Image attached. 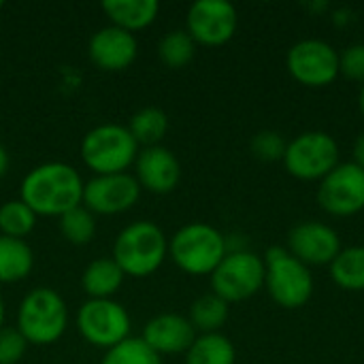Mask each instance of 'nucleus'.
<instances>
[{
  "label": "nucleus",
  "mask_w": 364,
  "mask_h": 364,
  "mask_svg": "<svg viewBox=\"0 0 364 364\" xmlns=\"http://www.w3.org/2000/svg\"><path fill=\"white\" fill-rule=\"evenodd\" d=\"M85 181L81 173L66 162H43L26 173L19 198L36 213V218H62L83 205Z\"/></svg>",
  "instance_id": "1"
},
{
  "label": "nucleus",
  "mask_w": 364,
  "mask_h": 364,
  "mask_svg": "<svg viewBox=\"0 0 364 364\" xmlns=\"http://www.w3.org/2000/svg\"><path fill=\"white\" fill-rule=\"evenodd\" d=\"M168 256V239L164 230L149 222L139 220L128 224L113 241L111 258L119 264L126 277L145 279L154 275Z\"/></svg>",
  "instance_id": "2"
},
{
  "label": "nucleus",
  "mask_w": 364,
  "mask_h": 364,
  "mask_svg": "<svg viewBox=\"0 0 364 364\" xmlns=\"http://www.w3.org/2000/svg\"><path fill=\"white\" fill-rule=\"evenodd\" d=\"M228 254V239L211 224L190 222L168 239V256L188 275H211Z\"/></svg>",
  "instance_id": "3"
},
{
  "label": "nucleus",
  "mask_w": 364,
  "mask_h": 364,
  "mask_svg": "<svg viewBox=\"0 0 364 364\" xmlns=\"http://www.w3.org/2000/svg\"><path fill=\"white\" fill-rule=\"evenodd\" d=\"M28 346H53L68 328V307L60 292L51 288L30 290L17 309V326Z\"/></svg>",
  "instance_id": "4"
},
{
  "label": "nucleus",
  "mask_w": 364,
  "mask_h": 364,
  "mask_svg": "<svg viewBox=\"0 0 364 364\" xmlns=\"http://www.w3.org/2000/svg\"><path fill=\"white\" fill-rule=\"evenodd\" d=\"M139 151L130 130L119 124H100L85 132L81 141V160L94 175L128 173Z\"/></svg>",
  "instance_id": "5"
},
{
  "label": "nucleus",
  "mask_w": 364,
  "mask_h": 364,
  "mask_svg": "<svg viewBox=\"0 0 364 364\" xmlns=\"http://www.w3.org/2000/svg\"><path fill=\"white\" fill-rule=\"evenodd\" d=\"M264 288L284 309H301L314 296V275L286 247H269L264 254Z\"/></svg>",
  "instance_id": "6"
},
{
  "label": "nucleus",
  "mask_w": 364,
  "mask_h": 364,
  "mask_svg": "<svg viewBox=\"0 0 364 364\" xmlns=\"http://www.w3.org/2000/svg\"><path fill=\"white\" fill-rule=\"evenodd\" d=\"M75 326L85 343L98 350H113L130 339V316L113 299H87L75 316Z\"/></svg>",
  "instance_id": "7"
},
{
  "label": "nucleus",
  "mask_w": 364,
  "mask_h": 364,
  "mask_svg": "<svg viewBox=\"0 0 364 364\" xmlns=\"http://www.w3.org/2000/svg\"><path fill=\"white\" fill-rule=\"evenodd\" d=\"M264 260L250 250H230L211 277V292L230 303L256 296L264 288Z\"/></svg>",
  "instance_id": "8"
},
{
  "label": "nucleus",
  "mask_w": 364,
  "mask_h": 364,
  "mask_svg": "<svg viewBox=\"0 0 364 364\" xmlns=\"http://www.w3.org/2000/svg\"><path fill=\"white\" fill-rule=\"evenodd\" d=\"M284 164L296 179L322 181L339 164V145L324 130L303 132L288 143Z\"/></svg>",
  "instance_id": "9"
},
{
  "label": "nucleus",
  "mask_w": 364,
  "mask_h": 364,
  "mask_svg": "<svg viewBox=\"0 0 364 364\" xmlns=\"http://www.w3.org/2000/svg\"><path fill=\"white\" fill-rule=\"evenodd\" d=\"M288 73L307 87L331 85L339 77V51L320 38H303L294 43L286 58Z\"/></svg>",
  "instance_id": "10"
},
{
  "label": "nucleus",
  "mask_w": 364,
  "mask_h": 364,
  "mask_svg": "<svg viewBox=\"0 0 364 364\" xmlns=\"http://www.w3.org/2000/svg\"><path fill=\"white\" fill-rule=\"evenodd\" d=\"M320 207L335 218H350L364 209V168L356 162H339L318 188Z\"/></svg>",
  "instance_id": "11"
},
{
  "label": "nucleus",
  "mask_w": 364,
  "mask_h": 364,
  "mask_svg": "<svg viewBox=\"0 0 364 364\" xmlns=\"http://www.w3.org/2000/svg\"><path fill=\"white\" fill-rule=\"evenodd\" d=\"M239 26V15L235 4L226 0H196L188 9L186 32L196 45L220 47L226 45Z\"/></svg>",
  "instance_id": "12"
},
{
  "label": "nucleus",
  "mask_w": 364,
  "mask_h": 364,
  "mask_svg": "<svg viewBox=\"0 0 364 364\" xmlns=\"http://www.w3.org/2000/svg\"><path fill=\"white\" fill-rule=\"evenodd\" d=\"M141 186L132 173L94 175L83 188V207L94 215H119L141 198Z\"/></svg>",
  "instance_id": "13"
},
{
  "label": "nucleus",
  "mask_w": 364,
  "mask_h": 364,
  "mask_svg": "<svg viewBox=\"0 0 364 364\" xmlns=\"http://www.w3.org/2000/svg\"><path fill=\"white\" fill-rule=\"evenodd\" d=\"M341 250L337 230L322 222L296 224L288 235V252L307 267H331Z\"/></svg>",
  "instance_id": "14"
},
{
  "label": "nucleus",
  "mask_w": 364,
  "mask_h": 364,
  "mask_svg": "<svg viewBox=\"0 0 364 364\" xmlns=\"http://www.w3.org/2000/svg\"><path fill=\"white\" fill-rule=\"evenodd\" d=\"M134 177L141 190L151 194H171L179 186L181 164L164 145L143 147L134 160Z\"/></svg>",
  "instance_id": "15"
},
{
  "label": "nucleus",
  "mask_w": 364,
  "mask_h": 364,
  "mask_svg": "<svg viewBox=\"0 0 364 364\" xmlns=\"http://www.w3.org/2000/svg\"><path fill=\"white\" fill-rule=\"evenodd\" d=\"M90 60L107 73L126 70L139 53V43L132 32H126L115 26H105L96 30L87 45Z\"/></svg>",
  "instance_id": "16"
},
{
  "label": "nucleus",
  "mask_w": 364,
  "mask_h": 364,
  "mask_svg": "<svg viewBox=\"0 0 364 364\" xmlns=\"http://www.w3.org/2000/svg\"><path fill=\"white\" fill-rule=\"evenodd\" d=\"M196 337L198 333L194 331L190 320L179 314H158L145 322L141 333V339L158 356L186 354Z\"/></svg>",
  "instance_id": "17"
},
{
  "label": "nucleus",
  "mask_w": 364,
  "mask_h": 364,
  "mask_svg": "<svg viewBox=\"0 0 364 364\" xmlns=\"http://www.w3.org/2000/svg\"><path fill=\"white\" fill-rule=\"evenodd\" d=\"M102 11L111 26L136 34L156 21L160 4L156 0H107L102 2Z\"/></svg>",
  "instance_id": "18"
},
{
  "label": "nucleus",
  "mask_w": 364,
  "mask_h": 364,
  "mask_svg": "<svg viewBox=\"0 0 364 364\" xmlns=\"http://www.w3.org/2000/svg\"><path fill=\"white\" fill-rule=\"evenodd\" d=\"M124 279H126L124 271L111 256L96 258L83 269L81 288L87 294V299H113L122 288Z\"/></svg>",
  "instance_id": "19"
},
{
  "label": "nucleus",
  "mask_w": 364,
  "mask_h": 364,
  "mask_svg": "<svg viewBox=\"0 0 364 364\" xmlns=\"http://www.w3.org/2000/svg\"><path fill=\"white\" fill-rule=\"evenodd\" d=\"M34 269V252L26 239L0 235V284H17L30 277Z\"/></svg>",
  "instance_id": "20"
},
{
  "label": "nucleus",
  "mask_w": 364,
  "mask_h": 364,
  "mask_svg": "<svg viewBox=\"0 0 364 364\" xmlns=\"http://www.w3.org/2000/svg\"><path fill=\"white\" fill-rule=\"evenodd\" d=\"M237 350L222 333L198 335L186 352V364H235Z\"/></svg>",
  "instance_id": "21"
},
{
  "label": "nucleus",
  "mask_w": 364,
  "mask_h": 364,
  "mask_svg": "<svg viewBox=\"0 0 364 364\" xmlns=\"http://www.w3.org/2000/svg\"><path fill=\"white\" fill-rule=\"evenodd\" d=\"M228 314H230V305L218 294L209 292L192 303L188 320L198 335H209L222 331V326L228 320Z\"/></svg>",
  "instance_id": "22"
},
{
  "label": "nucleus",
  "mask_w": 364,
  "mask_h": 364,
  "mask_svg": "<svg viewBox=\"0 0 364 364\" xmlns=\"http://www.w3.org/2000/svg\"><path fill=\"white\" fill-rule=\"evenodd\" d=\"M130 134L134 136V141L139 143V147H154V145H160L162 139L166 136L168 128H171V122H168V115L158 109V107H143L139 109L128 126Z\"/></svg>",
  "instance_id": "23"
},
{
  "label": "nucleus",
  "mask_w": 364,
  "mask_h": 364,
  "mask_svg": "<svg viewBox=\"0 0 364 364\" xmlns=\"http://www.w3.org/2000/svg\"><path fill=\"white\" fill-rule=\"evenodd\" d=\"M333 282L350 292L364 290V245H352L337 254L331 262Z\"/></svg>",
  "instance_id": "24"
},
{
  "label": "nucleus",
  "mask_w": 364,
  "mask_h": 364,
  "mask_svg": "<svg viewBox=\"0 0 364 364\" xmlns=\"http://www.w3.org/2000/svg\"><path fill=\"white\" fill-rule=\"evenodd\" d=\"M36 213L21 200H6L0 205V235L26 239L36 226Z\"/></svg>",
  "instance_id": "25"
},
{
  "label": "nucleus",
  "mask_w": 364,
  "mask_h": 364,
  "mask_svg": "<svg viewBox=\"0 0 364 364\" xmlns=\"http://www.w3.org/2000/svg\"><path fill=\"white\" fill-rule=\"evenodd\" d=\"M196 43L186 30H171L158 45V55L168 68H183L194 60Z\"/></svg>",
  "instance_id": "26"
},
{
  "label": "nucleus",
  "mask_w": 364,
  "mask_h": 364,
  "mask_svg": "<svg viewBox=\"0 0 364 364\" xmlns=\"http://www.w3.org/2000/svg\"><path fill=\"white\" fill-rule=\"evenodd\" d=\"M58 220L62 237L73 245H87L96 237V218L83 205L70 209Z\"/></svg>",
  "instance_id": "27"
},
{
  "label": "nucleus",
  "mask_w": 364,
  "mask_h": 364,
  "mask_svg": "<svg viewBox=\"0 0 364 364\" xmlns=\"http://www.w3.org/2000/svg\"><path fill=\"white\" fill-rule=\"evenodd\" d=\"M100 364H164L162 356H158L141 337H130L117 348L105 352Z\"/></svg>",
  "instance_id": "28"
},
{
  "label": "nucleus",
  "mask_w": 364,
  "mask_h": 364,
  "mask_svg": "<svg viewBox=\"0 0 364 364\" xmlns=\"http://www.w3.org/2000/svg\"><path fill=\"white\" fill-rule=\"evenodd\" d=\"M250 147H252V154L258 160H262V162H277V160H284L288 143L275 130H260L258 134H254Z\"/></svg>",
  "instance_id": "29"
},
{
  "label": "nucleus",
  "mask_w": 364,
  "mask_h": 364,
  "mask_svg": "<svg viewBox=\"0 0 364 364\" xmlns=\"http://www.w3.org/2000/svg\"><path fill=\"white\" fill-rule=\"evenodd\" d=\"M28 350V341L17 328H0V364H17Z\"/></svg>",
  "instance_id": "30"
},
{
  "label": "nucleus",
  "mask_w": 364,
  "mask_h": 364,
  "mask_svg": "<svg viewBox=\"0 0 364 364\" xmlns=\"http://www.w3.org/2000/svg\"><path fill=\"white\" fill-rule=\"evenodd\" d=\"M339 75L364 83V43H354L339 53Z\"/></svg>",
  "instance_id": "31"
},
{
  "label": "nucleus",
  "mask_w": 364,
  "mask_h": 364,
  "mask_svg": "<svg viewBox=\"0 0 364 364\" xmlns=\"http://www.w3.org/2000/svg\"><path fill=\"white\" fill-rule=\"evenodd\" d=\"M354 162L364 168V132L356 139V143H354Z\"/></svg>",
  "instance_id": "32"
},
{
  "label": "nucleus",
  "mask_w": 364,
  "mask_h": 364,
  "mask_svg": "<svg viewBox=\"0 0 364 364\" xmlns=\"http://www.w3.org/2000/svg\"><path fill=\"white\" fill-rule=\"evenodd\" d=\"M9 171V154L4 149V145H0V177H4Z\"/></svg>",
  "instance_id": "33"
},
{
  "label": "nucleus",
  "mask_w": 364,
  "mask_h": 364,
  "mask_svg": "<svg viewBox=\"0 0 364 364\" xmlns=\"http://www.w3.org/2000/svg\"><path fill=\"white\" fill-rule=\"evenodd\" d=\"M4 316H6V305H4V299H2V292H0V328L4 326Z\"/></svg>",
  "instance_id": "34"
},
{
  "label": "nucleus",
  "mask_w": 364,
  "mask_h": 364,
  "mask_svg": "<svg viewBox=\"0 0 364 364\" xmlns=\"http://www.w3.org/2000/svg\"><path fill=\"white\" fill-rule=\"evenodd\" d=\"M358 107H360V113L364 115V83L360 87V94H358Z\"/></svg>",
  "instance_id": "35"
},
{
  "label": "nucleus",
  "mask_w": 364,
  "mask_h": 364,
  "mask_svg": "<svg viewBox=\"0 0 364 364\" xmlns=\"http://www.w3.org/2000/svg\"><path fill=\"white\" fill-rule=\"evenodd\" d=\"M2 6H4V4H2V0H0V9H2Z\"/></svg>",
  "instance_id": "36"
}]
</instances>
